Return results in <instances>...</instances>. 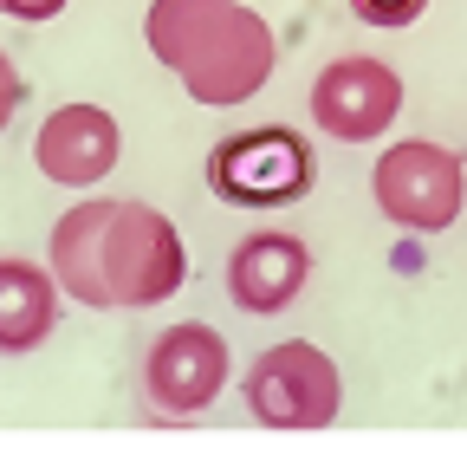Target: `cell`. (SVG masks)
<instances>
[{"label": "cell", "instance_id": "6da1fadb", "mask_svg": "<svg viewBox=\"0 0 467 455\" xmlns=\"http://www.w3.org/2000/svg\"><path fill=\"white\" fill-rule=\"evenodd\" d=\"M46 267L66 287V300L98 312H150L182 293L189 254L175 221L130 196H98L52 221Z\"/></svg>", "mask_w": 467, "mask_h": 455}, {"label": "cell", "instance_id": "7a4b0ae2", "mask_svg": "<svg viewBox=\"0 0 467 455\" xmlns=\"http://www.w3.org/2000/svg\"><path fill=\"white\" fill-rule=\"evenodd\" d=\"M143 46L208 111H234V104L260 98V85L279 66L273 26L241 0H150Z\"/></svg>", "mask_w": 467, "mask_h": 455}, {"label": "cell", "instance_id": "3957f363", "mask_svg": "<svg viewBox=\"0 0 467 455\" xmlns=\"http://www.w3.org/2000/svg\"><path fill=\"white\" fill-rule=\"evenodd\" d=\"M312 183H318V156L292 124H254L208 150V189L227 208H285L312 196Z\"/></svg>", "mask_w": 467, "mask_h": 455}, {"label": "cell", "instance_id": "277c9868", "mask_svg": "<svg viewBox=\"0 0 467 455\" xmlns=\"http://www.w3.org/2000/svg\"><path fill=\"white\" fill-rule=\"evenodd\" d=\"M370 196H377L383 221L409 228V235H441V228H454L461 208H467V163L448 143L402 137V143H389L377 156Z\"/></svg>", "mask_w": 467, "mask_h": 455}, {"label": "cell", "instance_id": "5b68a950", "mask_svg": "<svg viewBox=\"0 0 467 455\" xmlns=\"http://www.w3.org/2000/svg\"><path fill=\"white\" fill-rule=\"evenodd\" d=\"M247 410L266 429H331L344 410V377L312 338H279L247 365Z\"/></svg>", "mask_w": 467, "mask_h": 455}, {"label": "cell", "instance_id": "8992f818", "mask_svg": "<svg viewBox=\"0 0 467 455\" xmlns=\"http://www.w3.org/2000/svg\"><path fill=\"white\" fill-rule=\"evenodd\" d=\"M227 338L202 319H175L156 332V345L143 352V404L169 423H182V417H202L214 397L227 390Z\"/></svg>", "mask_w": 467, "mask_h": 455}, {"label": "cell", "instance_id": "52a82bcc", "mask_svg": "<svg viewBox=\"0 0 467 455\" xmlns=\"http://www.w3.org/2000/svg\"><path fill=\"white\" fill-rule=\"evenodd\" d=\"M402 111V79L396 66L370 59V52H344L312 79V124L337 143H370L396 124Z\"/></svg>", "mask_w": 467, "mask_h": 455}, {"label": "cell", "instance_id": "ba28073f", "mask_svg": "<svg viewBox=\"0 0 467 455\" xmlns=\"http://www.w3.org/2000/svg\"><path fill=\"white\" fill-rule=\"evenodd\" d=\"M306 280H312V248L292 235V228H254V235H241L234 254H227V300L241 312H254V319L285 312L306 293Z\"/></svg>", "mask_w": 467, "mask_h": 455}, {"label": "cell", "instance_id": "9c48e42d", "mask_svg": "<svg viewBox=\"0 0 467 455\" xmlns=\"http://www.w3.org/2000/svg\"><path fill=\"white\" fill-rule=\"evenodd\" d=\"M117 156H124V131H117V118L104 104H58L52 118L39 124L33 137V163H39V176L46 183H66V189H91L104 183Z\"/></svg>", "mask_w": 467, "mask_h": 455}, {"label": "cell", "instance_id": "30bf717a", "mask_svg": "<svg viewBox=\"0 0 467 455\" xmlns=\"http://www.w3.org/2000/svg\"><path fill=\"white\" fill-rule=\"evenodd\" d=\"M58 300H66V287L52 280V267L20 260V254L0 260V352L7 358L39 352L58 325Z\"/></svg>", "mask_w": 467, "mask_h": 455}, {"label": "cell", "instance_id": "8fae6325", "mask_svg": "<svg viewBox=\"0 0 467 455\" xmlns=\"http://www.w3.org/2000/svg\"><path fill=\"white\" fill-rule=\"evenodd\" d=\"M350 14H358L364 26H383V33H402L416 26L429 14V0H350Z\"/></svg>", "mask_w": 467, "mask_h": 455}, {"label": "cell", "instance_id": "7c38bea8", "mask_svg": "<svg viewBox=\"0 0 467 455\" xmlns=\"http://www.w3.org/2000/svg\"><path fill=\"white\" fill-rule=\"evenodd\" d=\"M20 104H26V79H20V66H14V52H0V131L14 124Z\"/></svg>", "mask_w": 467, "mask_h": 455}, {"label": "cell", "instance_id": "4fadbf2b", "mask_svg": "<svg viewBox=\"0 0 467 455\" xmlns=\"http://www.w3.org/2000/svg\"><path fill=\"white\" fill-rule=\"evenodd\" d=\"M72 0H0V14L7 20H20V26H39V20H58Z\"/></svg>", "mask_w": 467, "mask_h": 455}]
</instances>
